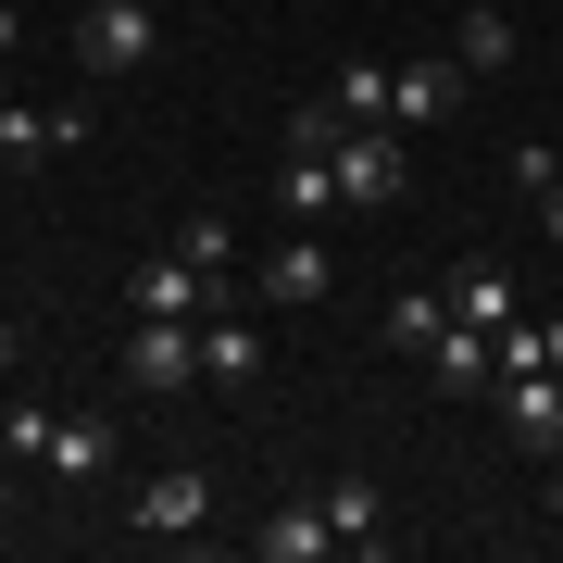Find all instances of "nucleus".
Returning <instances> with one entry per match:
<instances>
[{"label": "nucleus", "mask_w": 563, "mask_h": 563, "mask_svg": "<svg viewBox=\"0 0 563 563\" xmlns=\"http://www.w3.org/2000/svg\"><path fill=\"white\" fill-rule=\"evenodd\" d=\"M125 301H139V313H188V325H213V313H251V276H213V263H188V251H151L139 276H125Z\"/></svg>", "instance_id": "1"}, {"label": "nucleus", "mask_w": 563, "mask_h": 563, "mask_svg": "<svg viewBox=\"0 0 563 563\" xmlns=\"http://www.w3.org/2000/svg\"><path fill=\"white\" fill-rule=\"evenodd\" d=\"M125 388H139V401L201 388V325H188V313H139V325H125Z\"/></svg>", "instance_id": "2"}, {"label": "nucleus", "mask_w": 563, "mask_h": 563, "mask_svg": "<svg viewBox=\"0 0 563 563\" xmlns=\"http://www.w3.org/2000/svg\"><path fill=\"white\" fill-rule=\"evenodd\" d=\"M63 38H76V63H88V76H139V63L163 51V13H151V0H88Z\"/></svg>", "instance_id": "3"}, {"label": "nucleus", "mask_w": 563, "mask_h": 563, "mask_svg": "<svg viewBox=\"0 0 563 563\" xmlns=\"http://www.w3.org/2000/svg\"><path fill=\"white\" fill-rule=\"evenodd\" d=\"M325 163H339V213H388V201L413 188V163H401V139H388V125H351Z\"/></svg>", "instance_id": "4"}, {"label": "nucleus", "mask_w": 563, "mask_h": 563, "mask_svg": "<svg viewBox=\"0 0 563 563\" xmlns=\"http://www.w3.org/2000/svg\"><path fill=\"white\" fill-rule=\"evenodd\" d=\"M213 501H225L213 463H163L139 501H125V526H139V539H201V514H213Z\"/></svg>", "instance_id": "5"}, {"label": "nucleus", "mask_w": 563, "mask_h": 563, "mask_svg": "<svg viewBox=\"0 0 563 563\" xmlns=\"http://www.w3.org/2000/svg\"><path fill=\"white\" fill-rule=\"evenodd\" d=\"M113 451H125V426H113V413H51L38 476H51V488H101V476H113Z\"/></svg>", "instance_id": "6"}, {"label": "nucleus", "mask_w": 563, "mask_h": 563, "mask_svg": "<svg viewBox=\"0 0 563 563\" xmlns=\"http://www.w3.org/2000/svg\"><path fill=\"white\" fill-rule=\"evenodd\" d=\"M488 401L526 451H563V363H526V376H488Z\"/></svg>", "instance_id": "7"}, {"label": "nucleus", "mask_w": 563, "mask_h": 563, "mask_svg": "<svg viewBox=\"0 0 563 563\" xmlns=\"http://www.w3.org/2000/svg\"><path fill=\"white\" fill-rule=\"evenodd\" d=\"M325 288H339L325 239H276V251H263V276H251V301H276V313H313Z\"/></svg>", "instance_id": "8"}, {"label": "nucleus", "mask_w": 563, "mask_h": 563, "mask_svg": "<svg viewBox=\"0 0 563 563\" xmlns=\"http://www.w3.org/2000/svg\"><path fill=\"white\" fill-rule=\"evenodd\" d=\"M88 125L76 113H51V101H0V163H13V176H38L51 151H76Z\"/></svg>", "instance_id": "9"}, {"label": "nucleus", "mask_w": 563, "mask_h": 563, "mask_svg": "<svg viewBox=\"0 0 563 563\" xmlns=\"http://www.w3.org/2000/svg\"><path fill=\"white\" fill-rule=\"evenodd\" d=\"M251 551H263V563H325V551H339V526H325V488H313V501H276V514L251 526Z\"/></svg>", "instance_id": "10"}, {"label": "nucleus", "mask_w": 563, "mask_h": 563, "mask_svg": "<svg viewBox=\"0 0 563 563\" xmlns=\"http://www.w3.org/2000/svg\"><path fill=\"white\" fill-rule=\"evenodd\" d=\"M463 101V63H388V125H439Z\"/></svg>", "instance_id": "11"}, {"label": "nucleus", "mask_w": 563, "mask_h": 563, "mask_svg": "<svg viewBox=\"0 0 563 563\" xmlns=\"http://www.w3.org/2000/svg\"><path fill=\"white\" fill-rule=\"evenodd\" d=\"M426 376H439L451 401H476V388L501 376V351H488V325H439V351H426Z\"/></svg>", "instance_id": "12"}, {"label": "nucleus", "mask_w": 563, "mask_h": 563, "mask_svg": "<svg viewBox=\"0 0 563 563\" xmlns=\"http://www.w3.org/2000/svg\"><path fill=\"white\" fill-rule=\"evenodd\" d=\"M339 213V163L325 151H288V176H276V225H325Z\"/></svg>", "instance_id": "13"}, {"label": "nucleus", "mask_w": 563, "mask_h": 563, "mask_svg": "<svg viewBox=\"0 0 563 563\" xmlns=\"http://www.w3.org/2000/svg\"><path fill=\"white\" fill-rule=\"evenodd\" d=\"M201 376H213V388H263V325L213 313V325H201Z\"/></svg>", "instance_id": "14"}, {"label": "nucleus", "mask_w": 563, "mask_h": 563, "mask_svg": "<svg viewBox=\"0 0 563 563\" xmlns=\"http://www.w3.org/2000/svg\"><path fill=\"white\" fill-rule=\"evenodd\" d=\"M439 325H451V288H401V301H388V313H376V339L426 363V351H439Z\"/></svg>", "instance_id": "15"}, {"label": "nucleus", "mask_w": 563, "mask_h": 563, "mask_svg": "<svg viewBox=\"0 0 563 563\" xmlns=\"http://www.w3.org/2000/svg\"><path fill=\"white\" fill-rule=\"evenodd\" d=\"M526 301H514V276H501V263H463V276H451V325H514Z\"/></svg>", "instance_id": "16"}, {"label": "nucleus", "mask_w": 563, "mask_h": 563, "mask_svg": "<svg viewBox=\"0 0 563 563\" xmlns=\"http://www.w3.org/2000/svg\"><path fill=\"white\" fill-rule=\"evenodd\" d=\"M325 526H339V551H388V501H376L363 476H339V488H325Z\"/></svg>", "instance_id": "17"}, {"label": "nucleus", "mask_w": 563, "mask_h": 563, "mask_svg": "<svg viewBox=\"0 0 563 563\" xmlns=\"http://www.w3.org/2000/svg\"><path fill=\"white\" fill-rule=\"evenodd\" d=\"M463 76H514V13L501 0H463Z\"/></svg>", "instance_id": "18"}, {"label": "nucleus", "mask_w": 563, "mask_h": 563, "mask_svg": "<svg viewBox=\"0 0 563 563\" xmlns=\"http://www.w3.org/2000/svg\"><path fill=\"white\" fill-rule=\"evenodd\" d=\"M176 251H188V263H213V276H239V213H188V225H176Z\"/></svg>", "instance_id": "19"}, {"label": "nucleus", "mask_w": 563, "mask_h": 563, "mask_svg": "<svg viewBox=\"0 0 563 563\" xmlns=\"http://www.w3.org/2000/svg\"><path fill=\"white\" fill-rule=\"evenodd\" d=\"M351 125H388V63H339V88H325Z\"/></svg>", "instance_id": "20"}, {"label": "nucleus", "mask_w": 563, "mask_h": 563, "mask_svg": "<svg viewBox=\"0 0 563 563\" xmlns=\"http://www.w3.org/2000/svg\"><path fill=\"white\" fill-rule=\"evenodd\" d=\"M339 139H351L339 101H301V113H288V151H339Z\"/></svg>", "instance_id": "21"}, {"label": "nucleus", "mask_w": 563, "mask_h": 563, "mask_svg": "<svg viewBox=\"0 0 563 563\" xmlns=\"http://www.w3.org/2000/svg\"><path fill=\"white\" fill-rule=\"evenodd\" d=\"M0 451L38 463V451H51V401H13V413H0Z\"/></svg>", "instance_id": "22"}, {"label": "nucleus", "mask_w": 563, "mask_h": 563, "mask_svg": "<svg viewBox=\"0 0 563 563\" xmlns=\"http://www.w3.org/2000/svg\"><path fill=\"white\" fill-rule=\"evenodd\" d=\"M539 239H551V251H563V176H551V188H539Z\"/></svg>", "instance_id": "23"}, {"label": "nucleus", "mask_w": 563, "mask_h": 563, "mask_svg": "<svg viewBox=\"0 0 563 563\" xmlns=\"http://www.w3.org/2000/svg\"><path fill=\"white\" fill-rule=\"evenodd\" d=\"M0 51H25V0H0Z\"/></svg>", "instance_id": "24"}, {"label": "nucleus", "mask_w": 563, "mask_h": 563, "mask_svg": "<svg viewBox=\"0 0 563 563\" xmlns=\"http://www.w3.org/2000/svg\"><path fill=\"white\" fill-rule=\"evenodd\" d=\"M551 526H563V451H551Z\"/></svg>", "instance_id": "25"}, {"label": "nucleus", "mask_w": 563, "mask_h": 563, "mask_svg": "<svg viewBox=\"0 0 563 563\" xmlns=\"http://www.w3.org/2000/svg\"><path fill=\"white\" fill-rule=\"evenodd\" d=\"M551 363H563V313H551Z\"/></svg>", "instance_id": "26"}]
</instances>
